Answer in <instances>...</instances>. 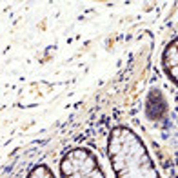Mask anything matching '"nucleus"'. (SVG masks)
<instances>
[{"mask_svg": "<svg viewBox=\"0 0 178 178\" xmlns=\"http://www.w3.org/2000/svg\"><path fill=\"white\" fill-rule=\"evenodd\" d=\"M107 156L115 178H162L144 140L127 125H116L107 136Z\"/></svg>", "mask_w": 178, "mask_h": 178, "instance_id": "1", "label": "nucleus"}, {"mask_svg": "<svg viewBox=\"0 0 178 178\" xmlns=\"http://www.w3.org/2000/svg\"><path fill=\"white\" fill-rule=\"evenodd\" d=\"M162 69L165 71L167 78L176 84V38H173L169 44H167V47L164 49V55H162Z\"/></svg>", "mask_w": 178, "mask_h": 178, "instance_id": "3", "label": "nucleus"}, {"mask_svg": "<svg viewBox=\"0 0 178 178\" xmlns=\"http://www.w3.org/2000/svg\"><path fill=\"white\" fill-rule=\"evenodd\" d=\"M60 178H107L96 154L87 147H73L62 156Z\"/></svg>", "mask_w": 178, "mask_h": 178, "instance_id": "2", "label": "nucleus"}, {"mask_svg": "<svg viewBox=\"0 0 178 178\" xmlns=\"http://www.w3.org/2000/svg\"><path fill=\"white\" fill-rule=\"evenodd\" d=\"M26 178H56V176H55V173H53V169H51L49 165H46V164H36V165L27 173Z\"/></svg>", "mask_w": 178, "mask_h": 178, "instance_id": "4", "label": "nucleus"}]
</instances>
